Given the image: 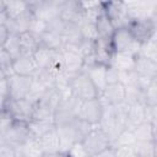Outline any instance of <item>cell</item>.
Here are the masks:
<instances>
[{
  "label": "cell",
  "instance_id": "6da1fadb",
  "mask_svg": "<svg viewBox=\"0 0 157 157\" xmlns=\"http://www.w3.org/2000/svg\"><path fill=\"white\" fill-rule=\"evenodd\" d=\"M109 42L113 53H129L132 55H137L140 49V43L136 42L128 27L114 29L113 34L109 38Z\"/></svg>",
  "mask_w": 157,
  "mask_h": 157
},
{
  "label": "cell",
  "instance_id": "7a4b0ae2",
  "mask_svg": "<svg viewBox=\"0 0 157 157\" xmlns=\"http://www.w3.org/2000/svg\"><path fill=\"white\" fill-rule=\"evenodd\" d=\"M70 90L75 98L78 101H88L92 98H97L99 96V92L90 80V77L83 72L76 74L70 80Z\"/></svg>",
  "mask_w": 157,
  "mask_h": 157
},
{
  "label": "cell",
  "instance_id": "3957f363",
  "mask_svg": "<svg viewBox=\"0 0 157 157\" xmlns=\"http://www.w3.org/2000/svg\"><path fill=\"white\" fill-rule=\"evenodd\" d=\"M81 144L87 153V156H93L98 152H102L110 147V140L105 135V132L98 126H93L81 140Z\"/></svg>",
  "mask_w": 157,
  "mask_h": 157
},
{
  "label": "cell",
  "instance_id": "277c9868",
  "mask_svg": "<svg viewBox=\"0 0 157 157\" xmlns=\"http://www.w3.org/2000/svg\"><path fill=\"white\" fill-rule=\"evenodd\" d=\"M81 101L75 98L74 96L61 101L54 112V123L55 126H63L66 124H70L77 118L78 108H80Z\"/></svg>",
  "mask_w": 157,
  "mask_h": 157
},
{
  "label": "cell",
  "instance_id": "5b68a950",
  "mask_svg": "<svg viewBox=\"0 0 157 157\" xmlns=\"http://www.w3.org/2000/svg\"><path fill=\"white\" fill-rule=\"evenodd\" d=\"M61 1L45 0V1H28V10L33 17L39 18L44 22L58 17L60 15Z\"/></svg>",
  "mask_w": 157,
  "mask_h": 157
},
{
  "label": "cell",
  "instance_id": "8992f818",
  "mask_svg": "<svg viewBox=\"0 0 157 157\" xmlns=\"http://www.w3.org/2000/svg\"><path fill=\"white\" fill-rule=\"evenodd\" d=\"M128 28L136 42L142 44L156 36V17L131 20Z\"/></svg>",
  "mask_w": 157,
  "mask_h": 157
},
{
  "label": "cell",
  "instance_id": "52a82bcc",
  "mask_svg": "<svg viewBox=\"0 0 157 157\" xmlns=\"http://www.w3.org/2000/svg\"><path fill=\"white\" fill-rule=\"evenodd\" d=\"M103 108L104 107L98 97L88 99V101H82L80 104V108H78L77 118L88 123L92 126H96L102 120Z\"/></svg>",
  "mask_w": 157,
  "mask_h": 157
},
{
  "label": "cell",
  "instance_id": "ba28073f",
  "mask_svg": "<svg viewBox=\"0 0 157 157\" xmlns=\"http://www.w3.org/2000/svg\"><path fill=\"white\" fill-rule=\"evenodd\" d=\"M33 105L34 104L28 102L26 98L25 99H18V101H12V99L7 98L2 109L6 110L13 120L28 123L32 119Z\"/></svg>",
  "mask_w": 157,
  "mask_h": 157
},
{
  "label": "cell",
  "instance_id": "9c48e42d",
  "mask_svg": "<svg viewBox=\"0 0 157 157\" xmlns=\"http://www.w3.org/2000/svg\"><path fill=\"white\" fill-rule=\"evenodd\" d=\"M2 137L7 146H10L12 148L20 147L31 137L27 123L13 120L12 124L10 125V128L2 134Z\"/></svg>",
  "mask_w": 157,
  "mask_h": 157
},
{
  "label": "cell",
  "instance_id": "30bf717a",
  "mask_svg": "<svg viewBox=\"0 0 157 157\" xmlns=\"http://www.w3.org/2000/svg\"><path fill=\"white\" fill-rule=\"evenodd\" d=\"M61 55L64 59V67L66 74H69L70 76H75L76 74L82 71L83 56L80 52V48L64 45L61 49Z\"/></svg>",
  "mask_w": 157,
  "mask_h": 157
},
{
  "label": "cell",
  "instance_id": "8fae6325",
  "mask_svg": "<svg viewBox=\"0 0 157 157\" xmlns=\"http://www.w3.org/2000/svg\"><path fill=\"white\" fill-rule=\"evenodd\" d=\"M32 83V77L26 76H18V75H11L7 77V93L9 99L18 101L25 99L29 92Z\"/></svg>",
  "mask_w": 157,
  "mask_h": 157
},
{
  "label": "cell",
  "instance_id": "7c38bea8",
  "mask_svg": "<svg viewBox=\"0 0 157 157\" xmlns=\"http://www.w3.org/2000/svg\"><path fill=\"white\" fill-rule=\"evenodd\" d=\"M59 16L65 23L81 25L83 22V10L81 9L80 1H75V0L61 1Z\"/></svg>",
  "mask_w": 157,
  "mask_h": 157
},
{
  "label": "cell",
  "instance_id": "4fadbf2b",
  "mask_svg": "<svg viewBox=\"0 0 157 157\" xmlns=\"http://www.w3.org/2000/svg\"><path fill=\"white\" fill-rule=\"evenodd\" d=\"M98 98L101 99L103 107L123 103V102H125V86L121 85L120 82L109 83L99 93Z\"/></svg>",
  "mask_w": 157,
  "mask_h": 157
},
{
  "label": "cell",
  "instance_id": "5bb4252c",
  "mask_svg": "<svg viewBox=\"0 0 157 157\" xmlns=\"http://www.w3.org/2000/svg\"><path fill=\"white\" fill-rule=\"evenodd\" d=\"M12 70L15 75L33 77L38 72V66L33 59V55H20L13 59Z\"/></svg>",
  "mask_w": 157,
  "mask_h": 157
},
{
  "label": "cell",
  "instance_id": "9a60e30c",
  "mask_svg": "<svg viewBox=\"0 0 157 157\" xmlns=\"http://www.w3.org/2000/svg\"><path fill=\"white\" fill-rule=\"evenodd\" d=\"M82 71L90 77L97 91L101 93L107 86V66L102 64H93L83 67Z\"/></svg>",
  "mask_w": 157,
  "mask_h": 157
},
{
  "label": "cell",
  "instance_id": "2e32d148",
  "mask_svg": "<svg viewBox=\"0 0 157 157\" xmlns=\"http://www.w3.org/2000/svg\"><path fill=\"white\" fill-rule=\"evenodd\" d=\"M134 71L139 76H144L148 78H157V61L136 55L135 64H134Z\"/></svg>",
  "mask_w": 157,
  "mask_h": 157
},
{
  "label": "cell",
  "instance_id": "e0dca14e",
  "mask_svg": "<svg viewBox=\"0 0 157 157\" xmlns=\"http://www.w3.org/2000/svg\"><path fill=\"white\" fill-rule=\"evenodd\" d=\"M146 121V109L141 103L129 104V109L126 113V129L134 130L136 126L141 125Z\"/></svg>",
  "mask_w": 157,
  "mask_h": 157
},
{
  "label": "cell",
  "instance_id": "ac0fdd59",
  "mask_svg": "<svg viewBox=\"0 0 157 157\" xmlns=\"http://www.w3.org/2000/svg\"><path fill=\"white\" fill-rule=\"evenodd\" d=\"M39 145L44 152V155H56L60 153V140L56 129L49 131L40 139H38Z\"/></svg>",
  "mask_w": 157,
  "mask_h": 157
},
{
  "label": "cell",
  "instance_id": "d6986e66",
  "mask_svg": "<svg viewBox=\"0 0 157 157\" xmlns=\"http://www.w3.org/2000/svg\"><path fill=\"white\" fill-rule=\"evenodd\" d=\"M135 56L129 53H114L112 55L109 65L117 69L120 72H126L134 70V64H135Z\"/></svg>",
  "mask_w": 157,
  "mask_h": 157
},
{
  "label": "cell",
  "instance_id": "ffe728a7",
  "mask_svg": "<svg viewBox=\"0 0 157 157\" xmlns=\"http://www.w3.org/2000/svg\"><path fill=\"white\" fill-rule=\"evenodd\" d=\"M28 130H29V135L33 139H40L42 136H44L45 134H48L49 131L56 129L55 123L52 120H34L31 119L28 123Z\"/></svg>",
  "mask_w": 157,
  "mask_h": 157
},
{
  "label": "cell",
  "instance_id": "44dd1931",
  "mask_svg": "<svg viewBox=\"0 0 157 157\" xmlns=\"http://www.w3.org/2000/svg\"><path fill=\"white\" fill-rule=\"evenodd\" d=\"M17 156L21 157H43L44 152L39 145V141L37 139L29 137L23 145H21L20 147L13 148Z\"/></svg>",
  "mask_w": 157,
  "mask_h": 157
},
{
  "label": "cell",
  "instance_id": "7402d4cb",
  "mask_svg": "<svg viewBox=\"0 0 157 157\" xmlns=\"http://www.w3.org/2000/svg\"><path fill=\"white\" fill-rule=\"evenodd\" d=\"M136 142H155L156 141V124L142 123L134 130Z\"/></svg>",
  "mask_w": 157,
  "mask_h": 157
},
{
  "label": "cell",
  "instance_id": "603a6c76",
  "mask_svg": "<svg viewBox=\"0 0 157 157\" xmlns=\"http://www.w3.org/2000/svg\"><path fill=\"white\" fill-rule=\"evenodd\" d=\"M18 39L21 45V55H33L39 47V38L28 31L18 34Z\"/></svg>",
  "mask_w": 157,
  "mask_h": 157
},
{
  "label": "cell",
  "instance_id": "cb8c5ba5",
  "mask_svg": "<svg viewBox=\"0 0 157 157\" xmlns=\"http://www.w3.org/2000/svg\"><path fill=\"white\" fill-rule=\"evenodd\" d=\"M39 45L44 47L47 49L54 50V52H61L63 47H64V42H63V37L58 33L50 32V31H45L40 37H39Z\"/></svg>",
  "mask_w": 157,
  "mask_h": 157
},
{
  "label": "cell",
  "instance_id": "d4e9b609",
  "mask_svg": "<svg viewBox=\"0 0 157 157\" xmlns=\"http://www.w3.org/2000/svg\"><path fill=\"white\" fill-rule=\"evenodd\" d=\"M4 10L9 20L21 17L29 12L28 1H4Z\"/></svg>",
  "mask_w": 157,
  "mask_h": 157
},
{
  "label": "cell",
  "instance_id": "484cf974",
  "mask_svg": "<svg viewBox=\"0 0 157 157\" xmlns=\"http://www.w3.org/2000/svg\"><path fill=\"white\" fill-rule=\"evenodd\" d=\"M32 13L28 12L21 17H17V18H13V20H9L7 23H6V27L9 29V33H12V34H21L23 32H27L28 31V26H29V22L32 20Z\"/></svg>",
  "mask_w": 157,
  "mask_h": 157
},
{
  "label": "cell",
  "instance_id": "4316f807",
  "mask_svg": "<svg viewBox=\"0 0 157 157\" xmlns=\"http://www.w3.org/2000/svg\"><path fill=\"white\" fill-rule=\"evenodd\" d=\"M54 112L55 109L50 107L44 101H38L33 105L32 119L34 120H52L54 121Z\"/></svg>",
  "mask_w": 157,
  "mask_h": 157
},
{
  "label": "cell",
  "instance_id": "83f0119b",
  "mask_svg": "<svg viewBox=\"0 0 157 157\" xmlns=\"http://www.w3.org/2000/svg\"><path fill=\"white\" fill-rule=\"evenodd\" d=\"M94 26H96V29H97V33H98V38H107V39H109L110 36L113 34L114 29H115L113 23L110 22V20L107 17V15L103 11L97 17V20L94 21Z\"/></svg>",
  "mask_w": 157,
  "mask_h": 157
},
{
  "label": "cell",
  "instance_id": "f1b7e54d",
  "mask_svg": "<svg viewBox=\"0 0 157 157\" xmlns=\"http://www.w3.org/2000/svg\"><path fill=\"white\" fill-rule=\"evenodd\" d=\"M55 53L56 52L50 50V49H47V48L39 45L38 49L33 53V59H34V61H36V64L38 66V70L47 69L48 65H49V63H50V60H52V58L54 56Z\"/></svg>",
  "mask_w": 157,
  "mask_h": 157
},
{
  "label": "cell",
  "instance_id": "f546056e",
  "mask_svg": "<svg viewBox=\"0 0 157 157\" xmlns=\"http://www.w3.org/2000/svg\"><path fill=\"white\" fill-rule=\"evenodd\" d=\"M45 92H47V88H45L36 77H32L31 88H29V92H28L26 99H27L28 102H31L32 104H36L38 101H40V98L44 96Z\"/></svg>",
  "mask_w": 157,
  "mask_h": 157
},
{
  "label": "cell",
  "instance_id": "4dcf8cb0",
  "mask_svg": "<svg viewBox=\"0 0 157 157\" xmlns=\"http://www.w3.org/2000/svg\"><path fill=\"white\" fill-rule=\"evenodd\" d=\"M137 55L151 59L153 61H157V44H156V36L151 38L150 40L140 44V49Z\"/></svg>",
  "mask_w": 157,
  "mask_h": 157
},
{
  "label": "cell",
  "instance_id": "1f68e13d",
  "mask_svg": "<svg viewBox=\"0 0 157 157\" xmlns=\"http://www.w3.org/2000/svg\"><path fill=\"white\" fill-rule=\"evenodd\" d=\"M2 48L11 55L12 59H16L21 55V45H20V39L17 34H9V38L6 39L5 44L2 45Z\"/></svg>",
  "mask_w": 157,
  "mask_h": 157
},
{
  "label": "cell",
  "instance_id": "d6a6232c",
  "mask_svg": "<svg viewBox=\"0 0 157 157\" xmlns=\"http://www.w3.org/2000/svg\"><path fill=\"white\" fill-rule=\"evenodd\" d=\"M136 144V139L134 135V131L131 129H124L117 139L112 142V147H118V146H134Z\"/></svg>",
  "mask_w": 157,
  "mask_h": 157
},
{
  "label": "cell",
  "instance_id": "836d02e7",
  "mask_svg": "<svg viewBox=\"0 0 157 157\" xmlns=\"http://www.w3.org/2000/svg\"><path fill=\"white\" fill-rule=\"evenodd\" d=\"M80 29H81V36L83 40L87 42H96L98 39V33L94 26V22H87L83 21L80 25Z\"/></svg>",
  "mask_w": 157,
  "mask_h": 157
},
{
  "label": "cell",
  "instance_id": "e575fe53",
  "mask_svg": "<svg viewBox=\"0 0 157 157\" xmlns=\"http://www.w3.org/2000/svg\"><path fill=\"white\" fill-rule=\"evenodd\" d=\"M12 63H13V59L11 58V55L1 47L0 48V70L5 74L6 77L13 75Z\"/></svg>",
  "mask_w": 157,
  "mask_h": 157
},
{
  "label": "cell",
  "instance_id": "d590c367",
  "mask_svg": "<svg viewBox=\"0 0 157 157\" xmlns=\"http://www.w3.org/2000/svg\"><path fill=\"white\" fill-rule=\"evenodd\" d=\"M144 103H145V105H156L157 104V80H153L144 90Z\"/></svg>",
  "mask_w": 157,
  "mask_h": 157
},
{
  "label": "cell",
  "instance_id": "8d00e7d4",
  "mask_svg": "<svg viewBox=\"0 0 157 157\" xmlns=\"http://www.w3.org/2000/svg\"><path fill=\"white\" fill-rule=\"evenodd\" d=\"M45 31H47V22H44L39 18L32 17L29 26H28V32H31L32 34H34L36 37L39 38Z\"/></svg>",
  "mask_w": 157,
  "mask_h": 157
},
{
  "label": "cell",
  "instance_id": "74e56055",
  "mask_svg": "<svg viewBox=\"0 0 157 157\" xmlns=\"http://www.w3.org/2000/svg\"><path fill=\"white\" fill-rule=\"evenodd\" d=\"M7 98H9V93H7V77L0 70V110L4 108V104H5Z\"/></svg>",
  "mask_w": 157,
  "mask_h": 157
},
{
  "label": "cell",
  "instance_id": "f35d334b",
  "mask_svg": "<svg viewBox=\"0 0 157 157\" xmlns=\"http://www.w3.org/2000/svg\"><path fill=\"white\" fill-rule=\"evenodd\" d=\"M65 22L60 18V16L50 20L49 22H47V31H50V32H54V33H58L61 36L64 28H65Z\"/></svg>",
  "mask_w": 157,
  "mask_h": 157
},
{
  "label": "cell",
  "instance_id": "ab89813d",
  "mask_svg": "<svg viewBox=\"0 0 157 157\" xmlns=\"http://www.w3.org/2000/svg\"><path fill=\"white\" fill-rule=\"evenodd\" d=\"M113 148H114L115 157H137L135 145L134 146H118Z\"/></svg>",
  "mask_w": 157,
  "mask_h": 157
},
{
  "label": "cell",
  "instance_id": "60d3db41",
  "mask_svg": "<svg viewBox=\"0 0 157 157\" xmlns=\"http://www.w3.org/2000/svg\"><path fill=\"white\" fill-rule=\"evenodd\" d=\"M12 121H13V119L10 117V114L6 110L1 109L0 110V134L1 135L10 128V125L12 124Z\"/></svg>",
  "mask_w": 157,
  "mask_h": 157
},
{
  "label": "cell",
  "instance_id": "b9f144b4",
  "mask_svg": "<svg viewBox=\"0 0 157 157\" xmlns=\"http://www.w3.org/2000/svg\"><path fill=\"white\" fill-rule=\"evenodd\" d=\"M65 155L67 157H88L86 151H85V148H83V146H82V144H81V141L75 144Z\"/></svg>",
  "mask_w": 157,
  "mask_h": 157
},
{
  "label": "cell",
  "instance_id": "7bdbcfd3",
  "mask_svg": "<svg viewBox=\"0 0 157 157\" xmlns=\"http://www.w3.org/2000/svg\"><path fill=\"white\" fill-rule=\"evenodd\" d=\"M119 75H120V71H118L113 66L108 65L107 66V85L119 82Z\"/></svg>",
  "mask_w": 157,
  "mask_h": 157
},
{
  "label": "cell",
  "instance_id": "ee69618b",
  "mask_svg": "<svg viewBox=\"0 0 157 157\" xmlns=\"http://www.w3.org/2000/svg\"><path fill=\"white\" fill-rule=\"evenodd\" d=\"M0 157H16V153H15V150L7 145L2 146L0 148Z\"/></svg>",
  "mask_w": 157,
  "mask_h": 157
},
{
  "label": "cell",
  "instance_id": "f6af8a7d",
  "mask_svg": "<svg viewBox=\"0 0 157 157\" xmlns=\"http://www.w3.org/2000/svg\"><path fill=\"white\" fill-rule=\"evenodd\" d=\"M9 29H7V27L6 26H4V25H0V48L5 44V42H6V39L9 38Z\"/></svg>",
  "mask_w": 157,
  "mask_h": 157
},
{
  "label": "cell",
  "instance_id": "bcb514c9",
  "mask_svg": "<svg viewBox=\"0 0 157 157\" xmlns=\"http://www.w3.org/2000/svg\"><path fill=\"white\" fill-rule=\"evenodd\" d=\"M90 157H115L114 156V148L110 146L107 150H104L102 152H98V153H96L93 156H90Z\"/></svg>",
  "mask_w": 157,
  "mask_h": 157
},
{
  "label": "cell",
  "instance_id": "7dc6e473",
  "mask_svg": "<svg viewBox=\"0 0 157 157\" xmlns=\"http://www.w3.org/2000/svg\"><path fill=\"white\" fill-rule=\"evenodd\" d=\"M7 21H9V17H7V15H6L5 10H4V9H2V10H0V25L6 26Z\"/></svg>",
  "mask_w": 157,
  "mask_h": 157
},
{
  "label": "cell",
  "instance_id": "c3c4849f",
  "mask_svg": "<svg viewBox=\"0 0 157 157\" xmlns=\"http://www.w3.org/2000/svg\"><path fill=\"white\" fill-rule=\"evenodd\" d=\"M6 144H5V140H4V137H2V135L0 134V148L2 147V146H5Z\"/></svg>",
  "mask_w": 157,
  "mask_h": 157
},
{
  "label": "cell",
  "instance_id": "681fc988",
  "mask_svg": "<svg viewBox=\"0 0 157 157\" xmlns=\"http://www.w3.org/2000/svg\"><path fill=\"white\" fill-rule=\"evenodd\" d=\"M43 157H61V153H56V155H43Z\"/></svg>",
  "mask_w": 157,
  "mask_h": 157
},
{
  "label": "cell",
  "instance_id": "f907efd6",
  "mask_svg": "<svg viewBox=\"0 0 157 157\" xmlns=\"http://www.w3.org/2000/svg\"><path fill=\"white\" fill-rule=\"evenodd\" d=\"M4 9V1H0V10Z\"/></svg>",
  "mask_w": 157,
  "mask_h": 157
},
{
  "label": "cell",
  "instance_id": "816d5d0a",
  "mask_svg": "<svg viewBox=\"0 0 157 157\" xmlns=\"http://www.w3.org/2000/svg\"><path fill=\"white\" fill-rule=\"evenodd\" d=\"M15 153H16V152H15ZM16 157H21V156H17V155H16Z\"/></svg>",
  "mask_w": 157,
  "mask_h": 157
}]
</instances>
